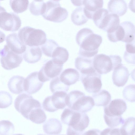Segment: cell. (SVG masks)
I'll list each match as a JSON object with an SVG mask.
<instances>
[{
  "mask_svg": "<svg viewBox=\"0 0 135 135\" xmlns=\"http://www.w3.org/2000/svg\"><path fill=\"white\" fill-rule=\"evenodd\" d=\"M81 79L85 90L88 93H96L102 87L101 75L94 69L87 73L81 74Z\"/></svg>",
  "mask_w": 135,
  "mask_h": 135,
  "instance_id": "30bf717a",
  "label": "cell"
},
{
  "mask_svg": "<svg viewBox=\"0 0 135 135\" xmlns=\"http://www.w3.org/2000/svg\"><path fill=\"white\" fill-rule=\"evenodd\" d=\"M120 24L123 27L124 35L122 41L126 43L135 42V26L130 21H124Z\"/></svg>",
  "mask_w": 135,
  "mask_h": 135,
  "instance_id": "484cf974",
  "label": "cell"
},
{
  "mask_svg": "<svg viewBox=\"0 0 135 135\" xmlns=\"http://www.w3.org/2000/svg\"><path fill=\"white\" fill-rule=\"evenodd\" d=\"M43 129L44 133L48 135H57L62 131V125L57 119L50 118L44 124Z\"/></svg>",
  "mask_w": 135,
  "mask_h": 135,
  "instance_id": "ffe728a7",
  "label": "cell"
},
{
  "mask_svg": "<svg viewBox=\"0 0 135 135\" xmlns=\"http://www.w3.org/2000/svg\"><path fill=\"white\" fill-rule=\"evenodd\" d=\"M122 60L119 55H108L104 54L95 55L93 60L94 68L100 74H106L122 64Z\"/></svg>",
  "mask_w": 135,
  "mask_h": 135,
  "instance_id": "8992f818",
  "label": "cell"
},
{
  "mask_svg": "<svg viewBox=\"0 0 135 135\" xmlns=\"http://www.w3.org/2000/svg\"><path fill=\"white\" fill-rule=\"evenodd\" d=\"M109 12L107 9L102 8L98 9L94 13L92 19L95 25L98 27L104 17Z\"/></svg>",
  "mask_w": 135,
  "mask_h": 135,
  "instance_id": "74e56055",
  "label": "cell"
},
{
  "mask_svg": "<svg viewBox=\"0 0 135 135\" xmlns=\"http://www.w3.org/2000/svg\"><path fill=\"white\" fill-rule=\"evenodd\" d=\"M100 135H122L120 129L118 128H107L101 132Z\"/></svg>",
  "mask_w": 135,
  "mask_h": 135,
  "instance_id": "f35d334b",
  "label": "cell"
},
{
  "mask_svg": "<svg viewBox=\"0 0 135 135\" xmlns=\"http://www.w3.org/2000/svg\"><path fill=\"white\" fill-rule=\"evenodd\" d=\"M129 75L128 69L121 64L113 70L112 75L113 83L118 87L123 86L127 82Z\"/></svg>",
  "mask_w": 135,
  "mask_h": 135,
  "instance_id": "9a60e30c",
  "label": "cell"
},
{
  "mask_svg": "<svg viewBox=\"0 0 135 135\" xmlns=\"http://www.w3.org/2000/svg\"><path fill=\"white\" fill-rule=\"evenodd\" d=\"M127 108L125 102L120 99H114L104 106V118L107 125L110 128H114L122 124L124 120L121 115Z\"/></svg>",
  "mask_w": 135,
  "mask_h": 135,
  "instance_id": "3957f363",
  "label": "cell"
},
{
  "mask_svg": "<svg viewBox=\"0 0 135 135\" xmlns=\"http://www.w3.org/2000/svg\"><path fill=\"white\" fill-rule=\"evenodd\" d=\"M16 110L25 118L28 119L29 115L34 109L41 107L40 102L34 99L32 96L22 93L18 95L14 102Z\"/></svg>",
  "mask_w": 135,
  "mask_h": 135,
  "instance_id": "52a82bcc",
  "label": "cell"
},
{
  "mask_svg": "<svg viewBox=\"0 0 135 135\" xmlns=\"http://www.w3.org/2000/svg\"><path fill=\"white\" fill-rule=\"evenodd\" d=\"M45 8L46 3L43 0H34L29 7L31 13L35 16L42 15L45 12Z\"/></svg>",
  "mask_w": 135,
  "mask_h": 135,
  "instance_id": "4dcf8cb0",
  "label": "cell"
},
{
  "mask_svg": "<svg viewBox=\"0 0 135 135\" xmlns=\"http://www.w3.org/2000/svg\"><path fill=\"white\" fill-rule=\"evenodd\" d=\"M43 84V83L38 78V72H32L24 80V91L30 94L35 93L41 89Z\"/></svg>",
  "mask_w": 135,
  "mask_h": 135,
  "instance_id": "5bb4252c",
  "label": "cell"
},
{
  "mask_svg": "<svg viewBox=\"0 0 135 135\" xmlns=\"http://www.w3.org/2000/svg\"><path fill=\"white\" fill-rule=\"evenodd\" d=\"M6 11L4 8L0 6V13Z\"/></svg>",
  "mask_w": 135,
  "mask_h": 135,
  "instance_id": "ee69618b",
  "label": "cell"
},
{
  "mask_svg": "<svg viewBox=\"0 0 135 135\" xmlns=\"http://www.w3.org/2000/svg\"><path fill=\"white\" fill-rule=\"evenodd\" d=\"M49 86L50 90L53 94L59 92H67L69 87V86L65 85L61 82L58 76L51 81Z\"/></svg>",
  "mask_w": 135,
  "mask_h": 135,
  "instance_id": "1f68e13d",
  "label": "cell"
},
{
  "mask_svg": "<svg viewBox=\"0 0 135 135\" xmlns=\"http://www.w3.org/2000/svg\"><path fill=\"white\" fill-rule=\"evenodd\" d=\"M124 58L128 63L132 64H135V54L127 53L125 51Z\"/></svg>",
  "mask_w": 135,
  "mask_h": 135,
  "instance_id": "ab89813d",
  "label": "cell"
},
{
  "mask_svg": "<svg viewBox=\"0 0 135 135\" xmlns=\"http://www.w3.org/2000/svg\"><path fill=\"white\" fill-rule=\"evenodd\" d=\"M120 24L119 16L117 15L108 13L104 17L101 23L100 28L111 33L116 30Z\"/></svg>",
  "mask_w": 135,
  "mask_h": 135,
  "instance_id": "2e32d148",
  "label": "cell"
},
{
  "mask_svg": "<svg viewBox=\"0 0 135 135\" xmlns=\"http://www.w3.org/2000/svg\"><path fill=\"white\" fill-rule=\"evenodd\" d=\"M101 131L97 129H92L84 132L82 135H100Z\"/></svg>",
  "mask_w": 135,
  "mask_h": 135,
  "instance_id": "60d3db41",
  "label": "cell"
},
{
  "mask_svg": "<svg viewBox=\"0 0 135 135\" xmlns=\"http://www.w3.org/2000/svg\"><path fill=\"white\" fill-rule=\"evenodd\" d=\"M21 21L20 17L13 13L6 11L0 13V27L7 31L14 32L20 28Z\"/></svg>",
  "mask_w": 135,
  "mask_h": 135,
  "instance_id": "4fadbf2b",
  "label": "cell"
},
{
  "mask_svg": "<svg viewBox=\"0 0 135 135\" xmlns=\"http://www.w3.org/2000/svg\"><path fill=\"white\" fill-rule=\"evenodd\" d=\"M95 105L97 106H105L110 102L111 95L107 91L102 90L92 95Z\"/></svg>",
  "mask_w": 135,
  "mask_h": 135,
  "instance_id": "d4e9b609",
  "label": "cell"
},
{
  "mask_svg": "<svg viewBox=\"0 0 135 135\" xmlns=\"http://www.w3.org/2000/svg\"><path fill=\"white\" fill-rule=\"evenodd\" d=\"M18 36L20 41L25 45L38 46L44 44L47 40L46 35L41 29L26 26L18 31Z\"/></svg>",
  "mask_w": 135,
  "mask_h": 135,
  "instance_id": "5b68a950",
  "label": "cell"
},
{
  "mask_svg": "<svg viewBox=\"0 0 135 135\" xmlns=\"http://www.w3.org/2000/svg\"><path fill=\"white\" fill-rule=\"evenodd\" d=\"M135 121V118L132 117L124 120L120 129L122 135H134Z\"/></svg>",
  "mask_w": 135,
  "mask_h": 135,
  "instance_id": "f546056e",
  "label": "cell"
},
{
  "mask_svg": "<svg viewBox=\"0 0 135 135\" xmlns=\"http://www.w3.org/2000/svg\"><path fill=\"white\" fill-rule=\"evenodd\" d=\"M76 41L80 46L79 56L91 58L98 53L99 47L102 41V37L94 33L89 28H84L77 33Z\"/></svg>",
  "mask_w": 135,
  "mask_h": 135,
  "instance_id": "6da1fadb",
  "label": "cell"
},
{
  "mask_svg": "<svg viewBox=\"0 0 135 135\" xmlns=\"http://www.w3.org/2000/svg\"><path fill=\"white\" fill-rule=\"evenodd\" d=\"M83 0H71V1L72 3L74 5L77 6H80L83 5Z\"/></svg>",
  "mask_w": 135,
  "mask_h": 135,
  "instance_id": "b9f144b4",
  "label": "cell"
},
{
  "mask_svg": "<svg viewBox=\"0 0 135 135\" xmlns=\"http://www.w3.org/2000/svg\"><path fill=\"white\" fill-rule=\"evenodd\" d=\"M135 88L134 84H131L124 88L123 91V96L127 100L131 102H135Z\"/></svg>",
  "mask_w": 135,
  "mask_h": 135,
  "instance_id": "d590c367",
  "label": "cell"
},
{
  "mask_svg": "<svg viewBox=\"0 0 135 135\" xmlns=\"http://www.w3.org/2000/svg\"><path fill=\"white\" fill-rule=\"evenodd\" d=\"M59 0H50L46 3L45 12L42 15L48 20L55 22H61L67 18L68 12L65 8L62 7Z\"/></svg>",
  "mask_w": 135,
  "mask_h": 135,
  "instance_id": "ba28073f",
  "label": "cell"
},
{
  "mask_svg": "<svg viewBox=\"0 0 135 135\" xmlns=\"http://www.w3.org/2000/svg\"><path fill=\"white\" fill-rule=\"evenodd\" d=\"M5 38V35L2 31L0 30V43L3 42Z\"/></svg>",
  "mask_w": 135,
  "mask_h": 135,
  "instance_id": "7bdbcfd3",
  "label": "cell"
},
{
  "mask_svg": "<svg viewBox=\"0 0 135 135\" xmlns=\"http://www.w3.org/2000/svg\"><path fill=\"white\" fill-rule=\"evenodd\" d=\"M0 62L2 67L9 70L19 66L23 60L22 54H16L6 45L0 50Z\"/></svg>",
  "mask_w": 135,
  "mask_h": 135,
  "instance_id": "9c48e42d",
  "label": "cell"
},
{
  "mask_svg": "<svg viewBox=\"0 0 135 135\" xmlns=\"http://www.w3.org/2000/svg\"><path fill=\"white\" fill-rule=\"evenodd\" d=\"M108 8L110 13L116 14L119 16L124 15L128 8L127 3L124 0H110Z\"/></svg>",
  "mask_w": 135,
  "mask_h": 135,
  "instance_id": "44dd1931",
  "label": "cell"
},
{
  "mask_svg": "<svg viewBox=\"0 0 135 135\" xmlns=\"http://www.w3.org/2000/svg\"><path fill=\"white\" fill-rule=\"evenodd\" d=\"M66 102L69 108L83 113L90 110L95 105L92 97L86 96L83 93L78 90L71 91L67 94Z\"/></svg>",
  "mask_w": 135,
  "mask_h": 135,
  "instance_id": "277c9868",
  "label": "cell"
},
{
  "mask_svg": "<svg viewBox=\"0 0 135 135\" xmlns=\"http://www.w3.org/2000/svg\"><path fill=\"white\" fill-rule=\"evenodd\" d=\"M71 19L72 22L77 25H81L85 23L89 19L84 12L83 7L80 6L73 11L71 14Z\"/></svg>",
  "mask_w": 135,
  "mask_h": 135,
  "instance_id": "83f0119b",
  "label": "cell"
},
{
  "mask_svg": "<svg viewBox=\"0 0 135 135\" xmlns=\"http://www.w3.org/2000/svg\"><path fill=\"white\" fill-rule=\"evenodd\" d=\"M15 130L13 124L6 120L0 121V135H12Z\"/></svg>",
  "mask_w": 135,
  "mask_h": 135,
  "instance_id": "e575fe53",
  "label": "cell"
},
{
  "mask_svg": "<svg viewBox=\"0 0 135 135\" xmlns=\"http://www.w3.org/2000/svg\"><path fill=\"white\" fill-rule=\"evenodd\" d=\"M69 56L67 50L63 47L59 46L54 51L51 57L55 62L59 65H63L68 60Z\"/></svg>",
  "mask_w": 135,
  "mask_h": 135,
  "instance_id": "4316f807",
  "label": "cell"
},
{
  "mask_svg": "<svg viewBox=\"0 0 135 135\" xmlns=\"http://www.w3.org/2000/svg\"><path fill=\"white\" fill-rule=\"evenodd\" d=\"M64 135V134H61V135Z\"/></svg>",
  "mask_w": 135,
  "mask_h": 135,
  "instance_id": "7dc6e473",
  "label": "cell"
},
{
  "mask_svg": "<svg viewBox=\"0 0 135 135\" xmlns=\"http://www.w3.org/2000/svg\"><path fill=\"white\" fill-rule=\"evenodd\" d=\"M28 0H10V4L14 12L17 13L26 10L29 4Z\"/></svg>",
  "mask_w": 135,
  "mask_h": 135,
  "instance_id": "d6a6232c",
  "label": "cell"
},
{
  "mask_svg": "<svg viewBox=\"0 0 135 135\" xmlns=\"http://www.w3.org/2000/svg\"><path fill=\"white\" fill-rule=\"evenodd\" d=\"M12 135H24L22 134H15Z\"/></svg>",
  "mask_w": 135,
  "mask_h": 135,
  "instance_id": "f6af8a7d",
  "label": "cell"
},
{
  "mask_svg": "<svg viewBox=\"0 0 135 135\" xmlns=\"http://www.w3.org/2000/svg\"><path fill=\"white\" fill-rule=\"evenodd\" d=\"M47 118L46 116L42 107L35 108L30 113L28 119L36 124L44 123Z\"/></svg>",
  "mask_w": 135,
  "mask_h": 135,
  "instance_id": "f1b7e54d",
  "label": "cell"
},
{
  "mask_svg": "<svg viewBox=\"0 0 135 135\" xmlns=\"http://www.w3.org/2000/svg\"><path fill=\"white\" fill-rule=\"evenodd\" d=\"M37 135H44V134H38Z\"/></svg>",
  "mask_w": 135,
  "mask_h": 135,
  "instance_id": "bcb514c9",
  "label": "cell"
},
{
  "mask_svg": "<svg viewBox=\"0 0 135 135\" xmlns=\"http://www.w3.org/2000/svg\"><path fill=\"white\" fill-rule=\"evenodd\" d=\"M12 97L8 92L0 91V108H5L9 107L12 102Z\"/></svg>",
  "mask_w": 135,
  "mask_h": 135,
  "instance_id": "8d00e7d4",
  "label": "cell"
},
{
  "mask_svg": "<svg viewBox=\"0 0 135 135\" xmlns=\"http://www.w3.org/2000/svg\"><path fill=\"white\" fill-rule=\"evenodd\" d=\"M93 60V58H88L79 56L75 59V67L81 74L86 73L94 69Z\"/></svg>",
  "mask_w": 135,
  "mask_h": 135,
  "instance_id": "cb8c5ba5",
  "label": "cell"
},
{
  "mask_svg": "<svg viewBox=\"0 0 135 135\" xmlns=\"http://www.w3.org/2000/svg\"><path fill=\"white\" fill-rule=\"evenodd\" d=\"M63 66L55 62L52 59L48 61L38 72L39 80L44 83L57 77L62 71Z\"/></svg>",
  "mask_w": 135,
  "mask_h": 135,
  "instance_id": "7c38bea8",
  "label": "cell"
},
{
  "mask_svg": "<svg viewBox=\"0 0 135 135\" xmlns=\"http://www.w3.org/2000/svg\"><path fill=\"white\" fill-rule=\"evenodd\" d=\"M25 78L22 76L15 75L9 80L8 84V88L12 93L19 94L24 91V83Z\"/></svg>",
  "mask_w": 135,
  "mask_h": 135,
  "instance_id": "603a6c76",
  "label": "cell"
},
{
  "mask_svg": "<svg viewBox=\"0 0 135 135\" xmlns=\"http://www.w3.org/2000/svg\"><path fill=\"white\" fill-rule=\"evenodd\" d=\"M80 77L79 73L77 70L69 68L64 70L60 74L59 78L64 84L69 86L79 81Z\"/></svg>",
  "mask_w": 135,
  "mask_h": 135,
  "instance_id": "d6986e66",
  "label": "cell"
},
{
  "mask_svg": "<svg viewBox=\"0 0 135 135\" xmlns=\"http://www.w3.org/2000/svg\"><path fill=\"white\" fill-rule=\"evenodd\" d=\"M103 4V0H83L84 11L87 17L89 19H92L94 13L102 8Z\"/></svg>",
  "mask_w": 135,
  "mask_h": 135,
  "instance_id": "7402d4cb",
  "label": "cell"
},
{
  "mask_svg": "<svg viewBox=\"0 0 135 135\" xmlns=\"http://www.w3.org/2000/svg\"><path fill=\"white\" fill-rule=\"evenodd\" d=\"M53 94L52 95L46 98L42 103L44 109L49 112H54L59 109H63L66 106V92H59Z\"/></svg>",
  "mask_w": 135,
  "mask_h": 135,
  "instance_id": "8fae6325",
  "label": "cell"
},
{
  "mask_svg": "<svg viewBox=\"0 0 135 135\" xmlns=\"http://www.w3.org/2000/svg\"><path fill=\"white\" fill-rule=\"evenodd\" d=\"M42 56V51L38 46H26V50L22 55L24 60L30 64L38 62Z\"/></svg>",
  "mask_w": 135,
  "mask_h": 135,
  "instance_id": "ac0fdd59",
  "label": "cell"
},
{
  "mask_svg": "<svg viewBox=\"0 0 135 135\" xmlns=\"http://www.w3.org/2000/svg\"><path fill=\"white\" fill-rule=\"evenodd\" d=\"M58 46V44L52 39H47L41 47L43 54L46 56L51 57L55 49Z\"/></svg>",
  "mask_w": 135,
  "mask_h": 135,
  "instance_id": "836d02e7",
  "label": "cell"
},
{
  "mask_svg": "<svg viewBox=\"0 0 135 135\" xmlns=\"http://www.w3.org/2000/svg\"><path fill=\"white\" fill-rule=\"evenodd\" d=\"M61 121L67 124V135H81L88 126L90 120L85 113H81L66 108L61 115Z\"/></svg>",
  "mask_w": 135,
  "mask_h": 135,
  "instance_id": "7a4b0ae2",
  "label": "cell"
},
{
  "mask_svg": "<svg viewBox=\"0 0 135 135\" xmlns=\"http://www.w3.org/2000/svg\"><path fill=\"white\" fill-rule=\"evenodd\" d=\"M6 41L8 46L16 54H22L26 50V45L20 41L16 33H13L7 35Z\"/></svg>",
  "mask_w": 135,
  "mask_h": 135,
  "instance_id": "e0dca14e",
  "label": "cell"
}]
</instances>
